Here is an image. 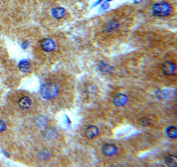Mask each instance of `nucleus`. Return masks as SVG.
Listing matches in <instances>:
<instances>
[{
  "label": "nucleus",
  "instance_id": "obj_4",
  "mask_svg": "<svg viewBox=\"0 0 177 167\" xmlns=\"http://www.w3.org/2000/svg\"><path fill=\"white\" fill-rule=\"evenodd\" d=\"M41 47L45 52H51L55 49V42L50 38H45L41 42Z\"/></svg>",
  "mask_w": 177,
  "mask_h": 167
},
{
  "label": "nucleus",
  "instance_id": "obj_6",
  "mask_svg": "<svg viewBox=\"0 0 177 167\" xmlns=\"http://www.w3.org/2000/svg\"><path fill=\"white\" fill-rule=\"evenodd\" d=\"M99 133V129L96 126L90 125L84 130V135L89 139H92L96 137Z\"/></svg>",
  "mask_w": 177,
  "mask_h": 167
},
{
  "label": "nucleus",
  "instance_id": "obj_3",
  "mask_svg": "<svg viewBox=\"0 0 177 167\" xmlns=\"http://www.w3.org/2000/svg\"><path fill=\"white\" fill-rule=\"evenodd\" d=\"M161 70L164 75L169 76L174 75L176 73V65L175 63L171 61H166L162 65Z\"/></svg>",
  "mask_w": 177,
  "mask_h": 167
},
{
  "label": "nucleus",
  "instance_id": "obj_1",
  "mask_svg": "<svg viewBox=\"0 0 177 167\" xmlns=\"http://www.w3.org/2000/svg\"><path fill=\"white\" fill-rule=\"evenodd\" d=\"M58 89L55 83H46L41 87V95L45 99H52L57 95Z\"/></svg>",
  "mask_w": 177,
  "mask_h": 167
},
{
  "label": "nucleus",
  "instance_id": "obj_5",
  "mask_svg": "<svg viewBox=\"0 0 177 167\" xmlns=\"http://www.w3.org/2000/svg\"><path fill=\"white\" fill-rule=\"evenodd\" d=\"M117 152V147L114 144L107 143L102 146V153L106 156H113Z\"/></svg>",
  "mask_w": 177,
  "mask_h": 167
},
{
  "label": "nucleus",
  "instance_id": "obj_8",
  "mask_svg": "<svg viewBox=\"0 0 177 167\" xmlns=\"http://www.w3.org/2000/svg\"><path fill=\"white\" fill-rule=\"evenodd\" d=\"M18 104H19L20 108H21L22 109H29L31 105V99L29 97L24 96L19 99V101H18Z\"/></svg>",
  "mask_w": 177,
  "mask_h": 167
},
{
  "label": "nucleus",
  "instance_id": "obj_2",
  "mask_svg": "<svg viewBox=\"0 0 177 167\" xmlns=\"http://www.w3.org/2000/svg\"><path fill=\"white\" fill-rule=\"evenodd\" d=\"M153 14L157 17H166L172 12V7L167 2H159L153 5Z\"/></svg>",
  "mask_w": 177,
  "mask_h": 167
},
{
  "label": "nucleus",
  "instance_id": "obj_7",
  "mask_svg": "<svg viewBox=\"0 0 177 167\" xmlns=\"http://www.w3.org/2000/svg\"><path fill=\"white\" fill-rule=\"evenodd\" d=\"M112 101L115 106L122 107L126 104L127 101V97L124 94L118 93L114 97Z\"/></svg>",
  "mask_w": 177,
  "mask_h": 167
},
{
  "label": "nucleus",
  "instance_id": "obj_11",
  "mask_svg": "<svg viewBox=\"0 0 177 167\" xmlns=\"http://www.w3.org/2000/svg\"><path fill=\"white\" fill-rule=\"evenodd\" d=\"M19 68L24 73H28L31 69V63L28 61L23 60L19 64Z\"/></svg>",
  "mask_w": 177,
  "mask_h": 167
},
{
  "label": "nucleus",
  "instance_id": "obj_14",
  "mask_svg": "<svg viewBox=\"0 0 177 167\" xmlns=\"http://www.w3.org/2000/svg\"><path fill=\"white\" fill-rule=\"evenodd\" d=\"M141 124L143 125H145V126H147V125H149V119H143L141 120Z\"/></svg>",
  "mask_w": 177,
  "mask_h": 167
},
{
  "label": "nucleus",
  "instance_id": "obj_10",
  "mask_svg": "<svg viewBox=\"0 0 177 167\" xmlns=\"http://www.w3.org/2000/svg\"><path fill=\"white\" fill-rule=\"evenodd\" d=\"M166 165L170 167H176L177 166V157L175 155H169L165 159Z\"/></svg>",
  "mask_w": 177,
  "mask_h": 167
},
{
  "label": "nucleus",
  "instance_id": "obj_15",
  "mask_svg": "<svg viewBox=\"0 0 177 167\" xmlns=\"http://www.w3.org/2000/svg\"><path fill=\"white\" fill-rule=\"evenodd\" d=\"M134 1H135V3H139V2L143 1V0H134Z\"/></svg>",
  "mask_w": 177,
  "mask_h": 167
},
{
  "label": "nucleus",
  "instance_id": "obj_13",
  "mask_svg": "<svg viewBox=\"0 0 177 167\" xmlns=\"http://www.w3.org/2000/svg\"><path fill=\"white\" fill-rule=\"evenodd\" d=\"M6 124L4 120H2L0 119V133L1 132H3L4 130L6 129Z\"/></svg>",
  "mask_w": 177,
  "mask_h": 167
},
{
  "label": "nucleus",
  "instance_id": "obj_16",
  "mask_svg": "<svg viewBox=\"0 0 177 167\" xmlns=\"http://www.w3.org/2000/svg\"><path fill=\"white\" fill-rule=\"evenodd\" d=\"M107 1H112V0H107Z\"/></svg>",
  "mask_w": 177,
  "mask_h": 167
},
{
  "label": "nucleus",
  "instance_id": "obj_9",
  "mask_svg": "<svg viewBox=\"0 0 177 167\" xmlns=\"http://www.w3.org/2000/svg\"><path fill=\"white\" fill-rule=\"evenodd\" d=\"M51 13H52V15L54 17L56 18V19H59L65 17L66 11L63 7H56L52 9Z\"/></svg>",
  "mask_w": 177,
  "mask_h": 167
},
{
  "label": "nucleus",
  "instance_id": "obj_12",
  "mask_svg": "<svg viewBox=\"0 0 177 167\" xmlns=\"http://www.w3.org/2000/svg\"><path fill=\"white\" fill-rule=\"evenodd\" d=\"M166 133L168 137L171 138H176L177 137L176 127H174V126H171V127L166 128Z\"/></svg>",
  "mask_w": 177,
  "mask_h": 167
}]
</instances>
